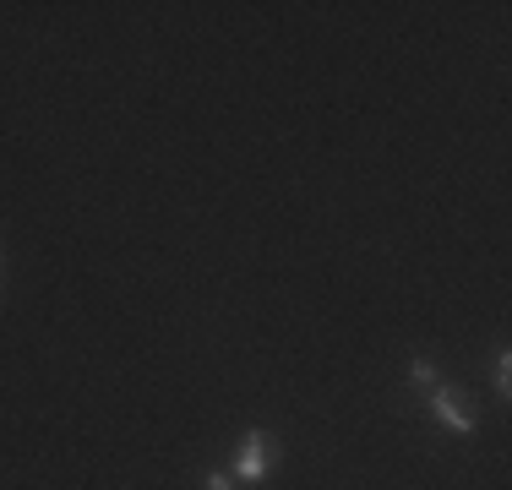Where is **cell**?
Wrapping results in <instances>:
<instances>
[{
    "instance_id": "obj_1",
    "label": "cell",
    "mask_w": 512,
    "mask_h": 490,
    "mask_svg": "<svg viewBox=\"0 0 512 490\" xmlns=\"http://www.w3.org/2000/svg\"><path fill=\"white\" fill-rule=\"evenodd\" d=\"M273 463H278V441L267 436V431H246V441H240V458H235L240 480H246V485L267 480V474H273Z\"/></svg>"
},
{
    "instance_id": "obj_2",
    "label": "cell",
    "mask_w": 512,
    "mask_h": 490,
    "mask_svg": "<svg viewBox=\"0 0 512 490\" xmlns=\"http://www.w3.org/2000/svg\"><path fill=\"white\" fill-rule=\"evenodd\" d=\"M431 414H436L442 425H453L458 436H469V431H474V420L458 409V392H453V387H442V382L431 387Z\"/></svg>"
},
{
    "instance_id": "obj_3",
    "label": "cell",
    "mask_w": 512,
    "mask_h": 490,
    "mask_svg": "<svg viewBox=\"0 0 512 490\" xmlns=\"http://www.w3.org/2000/svg\"><path fill=\"white\" fill-rule=\"evenodd\" d=\"M496 387H502V398L512 392V354L507 349H496Z\"/></svg>"
},
{
    "instance_id": "obj_4",
    "label": "cell",
    "mask_w": 512,
    "mask_h": 490,
    "mask_svg": "<svg viewBox=\"0 0 512 490\" xmlns=\"http://www.w3.org/2000/svg\"><path fill=\"white\" fill-rule=\"evenodd\" d=\"M414 382H420V387H436V371H431V360H414Z\"/></svg>"
},
{
    "instance_id": "obj_5",
    "label": "cell",
    "mask_w": 512,
    "mask_h": 490,
    "mask_svg": "<svg viewBox=\"0 0 512 490\" xmlns=\"http://www.w3.org/2000/svg\"><path fill=\"white\" fill-rule=\"evenodd\" d=\"M202 490H229V474H218V469L202 474Z\"/></svg>"
}]
</instances>
